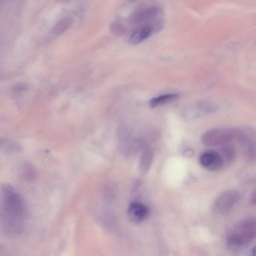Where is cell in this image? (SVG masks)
I'll return each mask as SVG.
<instances>
[{
    "instance_id": "4",
    "label": "cell",
    "mask_w": 256,
    "mask_h": 256,
    "mask_svg": "<svg viewBox=\"0 0 256 256\" xmlns=\"http://www.w3.org/2000/svg\"><path fill=\"white\" fill-rule=\"evenodd\" d=\"M234 138L244 157L250 161L256 160V132L248 128L235 129Z\"/></svg>"
},
{
    "instance_id": "11",
    "label": "cell",
    "mask_w": 256,
    "mask_h": 256,
    "mask_svg": "<svg viewBox=\"0 0 256 256\" xmlns=\"http://www.w3.org/2000/svg\"><path fill=\"white\" fill-rule=\"evenodd\" d=\"M177 94H168L159 96L152 98L149 101L148 104L150 108H154L169 102H170L178 98Z\"/></svg>"
},
{
    "instance_id": "12",
    "label": "cell",
    "mask_w": 256,
    "mask_h": 256,
    "mask_svg": "<svg viewBox=\"0 0 256 256\" xmlns=\"http://www.w3.org/2000/svg\"><path fill=\"white\" fill-rule=\"evenodd\" d=\"M222 155L224 160L227 162L232 161L236 155V149L233 145L228 143L222 146L220 149Z\"/></svg>"
},
{
    "instance_id": "13",
    "label": "cell",
    "mask_w": 256,
    "mask_h": 256,
    "mask_svg": "<svg viewBox=\"0 0 256 256\" xmlns=\"http://www.w3.org/2000/svg\"><path fill=\"white\" fill-rule=\"evenodd\" d=\"M0 146L2 150L8 152H17L22 150L19 144L4 138L1 139Z\"/></svg>"
},
{
    "instance_id": "5",
    "label": "cell",
    "mask_w": 256,
    "mask_h": 256,
    "mask_svg": "<svg viewBox=\"0 0 256 256\" xmlns=\"http://www.w3.org/2000/svg\"><path fill=\"white\" fill-rule=\"evenodd\" d=\"M235 129L214 128L205 132L201 136L202 142L210 146H222L234 138Z\"/></svg>"
},
{
    "instance_id": "9",
    "label": "cell",
    "mask_w": 256,
    "mask_h": 256,
    "mask_svg": "<svg viewBox=\"0 0 256 256\" xmlns=\"http://www.w3.org/2000/svg\"><path fill=\"white\" fill-rule=\"evenodd\" d=\"M153 32L154 30L150 26L136 27L129 36L128 42L132 44H138L149 37Z\"/></svg>"
},
{
    "instance_id": "7",
    "label": "cell",
    "mask_w": 256,
    "mask_h": 256,
    "mask_svg": "<svg viewBox=\"0 0 256 256\" xmlns=\"http://www.w3.org/2000/svg\"><path fill=\"white\" fill-rule=\"evenodd\" d=\"M199 162L205 169L216 171L222 168L224 165V160L219 152L210 150L203 152L200 155Z\"/></svg>"
},
{
    "instance_id": "8",
    "label": "cell",
    "mask_w": 256,
    "mask_h": 256,
    "mask_svg": "<svg viewBox=\"0 0 256 256\" xmlns=\"http://www.w3.org/2000/svg\"><path fill=\"white\" fill-rule=\"evenodd\" d=\"M148 214L149 210L147 206L140 202H133L128 208V218L132 222L135 224L144 221L148 218Z\"/></svg>"
},
{
    "instance_id": "16",
    "label": "cell",
    "mask_w": 256,
    "mask_h": 256,
    "mask_svg": "<svg viewBox=\"0 0 256 256\" xmlns=\"http://www.w3.org/2000/svg\"><path fill=\"white\" fill-rule=\"evenodd\" d=\"M250 201L252 204L256 205V188L251 193Z\"/></svg>"
},
{
    "instance_id": "15",
    "label": "cell",
    "mask_w": 256,
    "mask_h": 256,
    "mask_svg": "<svg viewBox=\"0 0 256 256\" xmlns=\"http://www.w3.org/2000/svg\"><path fill=\"white\" fill-rule=\"evenodd\" d=\"M112 30L118 34H122L124 32V28L121 24L115 22L112 25Z\"/></svg>"
},
{
    "instance_id": "1",
    "label": "cell",
    "mask_w": 256,
    "mask_h": 256,
    "mask_svg": "<svg viewBox=\"0 0 256 256\" xmlns=\"http://www.w3.org/2000/svg\"><path fill=\"white\" fill-rule=\"evenodd\" d=\"M1 221L4 231L16 235L24 229L26 216L24 202L20 194L9 184L1 187Z\"/></svg>"
},
{
    "instance_id": "10",
    "label": "cell",
    "mask_w": 256,
    "mask_h": 256,
    "mask_svg": "<svg viewBox=\"0 0 256 256\" xmlns=\"http://www.w3.org/2000/svg\"><path fill=\"white\" fill-rule=\"evenodd\" d=\"M154 160V152L149 147L144 148L138 161V170L142 174H146L151 167Z\"/></svg>"
},
{
    "instance_id": "3",
    "label": "cell",
    "mask_w": 256,
    "mask_h": 256,
    "mask_svg": "<svg viewBox=\"0 0 256 256\" xmlns=\"http://www.w3.org/2000/svg\"><path fill=\"white\" fill-rule=\"evenodd\" d=\"M256 237V216L246 218L240 221L228 233L227 244L240 246L250 242Z\"/></svg>"
},
{
    "instance_id": "2",
    "label": "cell",
    "mask_w": 256,
    "mask_h": 256,
    "mask_svg": "<svg viewBox=\"0 0 256 256\" xmlns=\"http://www.w3.org/2000/svg\"><path fill=\"white\" fill-rule=\"evenodd\" d=\"M162 10L156 5L144 6L136 10L129 16L128 22L132 26H151L154 32L162 28Z\"/></svg>"
},
{
    "instance_id": "14",
    "label": "cell",
    "mask_w": 256,
    "mask_h": 256,
    "mask_svg": "<svg viewBox=\"0 0 256 256\" xmlns=\"http://www.w3.org/2000/svg\"><path fill=\"white\" fill-rule=\"evenodd\" d=\"M72 24L70 18H64L60 20L54 26L52 32L54 33L58 34L62 32L68 28Z\"/></svg>"
},
{
    "instance_id": "17",
    "label": "cell",
    "mask_w": 256,
    "mask_h": 256,
    "mask_svg": "<svg viewBox=\"0 0 256 256\" xmlns=\"http://www.w3.org/2000/svg\"><path fill=\"white\" fill-rule=\"evenodd\" d=\"M252 256H256V244L253 246L251 252Z\"/></svg>"
},
{
    "instance_id": "6",
    "label": "cell",
    "mask_w": 256,
    "mask_h": 256,
    "mask_svg": "<svg viewBox=\"0 0 256 256\" xmlns=\"http://www.w3.org/2000/svg\"><path fill=\"white\" fill-rule=\"evenodd\" d=\"M240 200V193L234 190L223 192L216 198L214 204V210L220 214L230 211Z\"/></svg>"
}]
</instances>
